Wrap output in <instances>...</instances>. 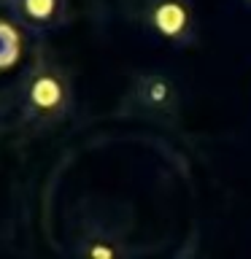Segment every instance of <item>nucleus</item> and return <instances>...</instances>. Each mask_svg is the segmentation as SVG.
Wrapping results in <instances>:
<instances>
[{"mask_svg":"<svg viewBox=\"0 0 251 259\" xmlns=\"http://www.w3.org/2000/svg\"><path fill=\"white\" fill-rule=\"evenodd\" d=\"M141 22L154 38L170 46H189L197 38V11L192 0H143Z\"/></svg>","mask_w":251,"mask_h":259,"instance_id":"nucleus-3","label":"nucleus"},{"mask_svg":"<svg viewBox=\"0 0 251 259\" xmlns=\"http://www.w3.org/2000/svg\"><path fill=\"white\" fill-rule=\"evenodd\" d=\"M121 108L130 116H141L149 121H173L181 108V89L162 70L138 73L127 89Z\"/></svg>","mask_w":251,"mask_h":259,"instance_id":"nucleus-2","label":"nucleus"},{"mask_svg":"<svg viewBox=\"0 0 251 259\" xmlns=\"http://www.w3.org/2000/svg\"><path fill=\"white\" fill-rule=\"evenodd\" d=\"M73 259H130V246L119 227L87 222L73 243Z\"/></svg>","mask_w":251,"mask_h":259,"instance_id":"nucleus-4","label":"nucleus"},{"mask_svg":"<svg viewBox=\"0 0 251 259\" xmlns=\"http://www.w3.org/2000/svg\"><path fill=\"white\" fill-rule=\"evenodd\" d=\"M22 119L32 130H49L65 121L73 108V84L68 70L52 57L40 54L22 76Z\"/></svg>","mask_w":251,"mask_h":259,"instance_id":"nucleus-1","label":"nucleus"},{"mask_svg":"<svg viewBox=\"0 0 251 259\" xmlns=\"http://www.w3.org/2000/svg\"><path fill=\"white\" fill-rule=\"evenodd\" d=\"M14 22L32 35L57 30L68 19V0H6Z\"/></svg>","mask_w":251,"mask_h":259,"instance_id":"nucleus-5","label":"nucleus"},{"mask_svg":"<svg viewBox=\"0 0 251 259\" xmlns=\"http://www.w3.org/2000/svg\"><path fill=\"white\" fill-rule=\"evenodd\" d=\"M240 3H243V6H251V0H240Z\"/></svg>","mask_w":251,"mask_h":259,"instance_id":"nucleus-7","label":"nucleus"},{"mask_svg":"<svg viewBox=\"0 0 251 259\" xmlns=\"http://www.w3.org/2000/svg\"><path fill=\"white\" fill-rule=\"evenodd\" d=\"M22 52H24L22 27L14 19H0V73L11 70L22 60Z\"/></svg>","mask_w":251,"mask_h":259,"instance_id":"nucleus-6","label":"nucleus"}]
</instances>
